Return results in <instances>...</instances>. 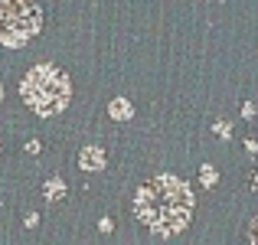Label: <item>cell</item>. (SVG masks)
Here are the masks:
<instances>
[{
	"instance_id": "obj_1",
	"label": "cell",
	"mask_w": 258,
	"mask_h": 245,
	"mask_svg": "<svg viewBox=\"0 0 258 245\" xmlns=\"http://www.w3.org/2000/svg\"><path fill=\"white\" fill-rule=\"evenodd\" d=\"M134 216L157 235H176L193 219V193L180 176L160 173L134 193Z\"/></svg>"
},
{
	"instance_id": "obj_2",
	"label": "cell",
	"mask_w": 258,
	"mask_h": 245,
	"mask_svg": "<svg viewBox=\"0 0 258 245\" xmlns=\"http://www.w3.org/2000/svg\"><path fill=\"white\" fill-rule=\"evenodd\" d=\"M20 95H23V101L36 114H43V118L59 114L72 98L69 76H66L62 69H56V66H33V69L20 79Z\"/></svg>"
},
{
	"instance_id": "obj_3",
	"label": "cell",
	"mask_w": 258,
	"mask_h": 245,
	"mask_svg": "<svg viewBox=\"0 0 258 245\" xmlns=\"http://www.w3.org/2000/svg\"><path fill=\"white\" fill-rule=\"evenodd\" d=\"M43 26V10L33 0H0V43L20 49Z\"/></svg>"
},
{
	"instance_id": "obj_4",
	"label": "cell",
	"mask_w": 258,
	"mask_h": 245,
	"mask_svg": "<svg viewBox=\"0 0 258 245\" xmlns=\"http://www.w3.org/2000/svg\"><path fill=\"white\" fill-rule=\"evenodd\" d=\"M79 167L82 170H101L105 167V151H101V147H95V144H88V147H82V151H79Z\"/></svg>"
},
{
	"instance_id": "obj_5",
	"label": "cell",
	"mask_w": 258,
	"mask_h": 245,
	"mask_svg": "<svg viewBox=\"0 0 258 245\" xmlns=\"http://www.w3.org/2000/svg\"><path fill=\"white\" fill-rule=\"evenodd\" d=\"M108 114H111L114 121H127L134 114V108H131V101H127V98H114L111 105H108Z\"/></svg>"
},
{
	"instance_id": "obj_6",
	"label": "cell",
	"mask_w": 258,
	"mask_h": 245,
	"mask_svg": "<svg viewBox=\"0 0 258 245\" xmlns=\"http://www.w3.org/2000/svg\"><path fill=\"white\" fill-rule=\"evenodd\" d=\"M62 196H66V183L59 180V176L46 180V200H62Z\"/></svg>"
},
{
	"instance_id": "obj_7",
	"label": "cell",
	"mask_w": 258,
	"mask_h": 245,
	"mask_svg": "<svg viewBox=\"0 0 258 245\" xmlns=\"http://www.w3.org/2000/svg\"><path fill=\"white\" fill-rule=\"evenodd\" d=\"M216 180H219V173H216V170L206 163V167L200 170V183H203V187H216Z\"/></svg>"
},
{
	"instance_id": "obj_8",
	"label": "cell",
	"mask_w": 258,
	"mask_h": 245,
	"mask_svg": "<svg viewBox=\"0 0 258 245\" xmlns=\"http://www.w3.org/2000/svg\"><path fill=\"white\" fill-rule=\"evenodd\" d=\"M213 128H216V134H219V141H229V134H232V125H229V121H222V118H219Z\"/></svg>"
},
{
	"instance_id": "obj_9",
	"label": "cell",
	"mask_w": 258,
	"mask_h": 245,
	"mask_svg": "<svg viewBox=\"0 0 258 245\" xmlns=\"http://www.w3.org/2000/svg\"><path fill=\"white\" fill-rule=\"evenodd\" d=\"M242 118H255V105H252V101H245V108H242Z\"/></svg>"
},
{
	"instance_id": "obj_10",
	"label": "cell",
	"mask_w": 258,
	"mask_h": 245,
	"mask_svg": "<svg viewBox=\"0 0 258 245\" xmlns=\"http://www.w3.org/2000/svg\"><path fill=\"white\" fill-rule=\"evenodd\" d=\"M248 235H252V245H258V216L252 219V232H248Z\"/></svg>"
},
{
	"instance_id": "obj_11",
	"label": "cell",
	"mask_w": 258,
	"mask_h": 245,
	"mask_svg": "<svg viewBox=\"0 0 258 245\" xmlns=\"http://www.w3.org/2000/svg\"><path fill=\"white\" fill-rule=\"evenodd\" d=\"M98 229H101V232H111L114 222H111V219H101V222H98Z\"/></svg>"
},
{
	"instance_id": "obj_12",
	"label": "cell",
	"mask_w": 258,
	"mask_h": 245,
	"mask_svg": "<svg viewBox=\"0 0 258 245\" xmlns=\"http://www.w3.org/2000/svg\"><path fill=\"white\" fill-rule=\"evenodd\" d=\"M26 154H39V141H30V144H26Z\"/></svg>"
},
{
	"instance_id": "obj_13",
	"label": "cell",
	"mask_w": 258,
	"mask_h": 245,
	"mask_svg": "<svg viewBox=\"0 0 258 245\" xmlns=\"http://www.w3.org/2000/svg\"><path fill=\"white\" fill-rule=\"evenodd\" d=\"M245 151L248 154H258V141H245Z\"/></svg>"
},
{
	"instance_id": "obj_14",
	"label": "cell",
	"mask_w": 258,
	"mask_h": 245,
	"mask_svg": "<svg viewBox=\"0 0 258 245\" xmlns=\"http://www.w3.org/2000/svg\"><path fill=\"white\" fill-rule=\"evenodd\" d=\"M252 190H255V193H258V173L252 176Z\"/></svg>"
},
{
	"instance_id": "obj_15",
	"label": "cell",
	"mask_w": 258,
	"mask_h": 245,
	"mask_svg": "<svg viewBox=\"0 0 258 245\" xmlns=\"http://www.w3.org/2000/svg\"><path fill=\"white\" fill-rule=\"evenodd\" d=\"M0 101H4V85H0Z\"/></svg>"
}]
</instances>
